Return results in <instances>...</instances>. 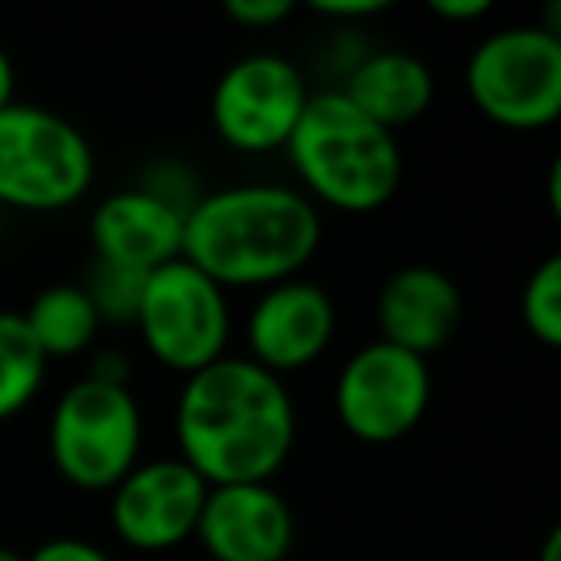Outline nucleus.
<instances>
[{"instance_id": "1", "label": "nucleus", "mask_w": 561, "mask_h": 561, "mask_svg": "<svg viewBox=\"0 0 561 561\" xmlns=\"http://www.w3.org/2000/svg\"><path fill=\"white\" fill-rule=\"evenodd\" d=\"M178 458L219 484H270L297 443V408L285 377L250 358H219L185 377L178 397Z\"/></svg>"}, {"instance_id": "2", "label": "nucleus", "mask_w": 561, "mask_h": 561, "mask_svg": "<svg viewBox=\"0 0 561 561\" xmlns=\"http://www.w3.org/2000/svg\"><path fill=\"white\" fill-rule=\"evenodd\" d=\"M323 224L300 188L250 181L208 193L188 208L181 257L219 289H270L316 257Z\"/></svg>"}, {"instance_id": "3", "label": "nucleus", "mask_w": 561, "mask_h": 561, "mask_svg": "<svg viewBox=\"0 0 561 561\" xmlns=\"http://www.w3.org/2000/svg\"><path fill=\"white\" fill-rule=\"evenodd\" d=\"M285 150L308 201L339 211H377L392 201L404 173L397 135L362 116L339 89L308 96Z\"/></svg>"}, {"instance_id": "4", "label": "nucleus", "mask_w": 561, "mask_h": 561, "mask_svg": "<svg viewBox=\"0 0 561 561\" xmlns=\"http://www.w3.org/2000/svg\"><path fill=\"white\" fill-rule=\"evenodd\" d=\"M96 154L78 124L50 108L12 101L0 108V204L58 211L89 193Z\"/></svg>"}, {"instance_id": "5", "label": "nucleus", "mask_w": 561, "mask_h": 561, "mask_svg": "<svg viewBox=\"0 0 561 561\" xmlns=\"http://www.w3.org/2000/svg\"><path fill=\"white\" fill-rule=\"evenodd\" d=\"M50 461L85 492H112L135 466L142 446V412L127 385L81 377L50 412Z\"/></svg>"}, {"instance_id": "6", "label": "nucleus", "mask_w": 561, "mask_h": 561, "mask_svg": "<svg viewBox=\"0 0 561 561\" xmlns=\"http://www.w3.org/2000/svg\"><path fill=\"white\" fill-rule=\"evenodd\" d=\"M466 85L492 124L542 131L561 116V35L538 24L489 35L469 55Z\"/></svg>"}, {"instance_id": "7", "label": "nucleus", "mask_w": 561, "mask_h": 561, "mask_svg": "<svg viewBox=\"0 0 561 561\" xmlns=\"http://www.w3.org/2000/svg\"><path fill=\"white\" fill-rule=\"evenodd\" d=\"M147 351L178 374H196L224 358L231 339L227 293L185 257L147 273V289L135 316Z\"/></svg>"}, {"instance_id": "8", "label": "nucleus", "mask_w": 561, "mask_h": 561, "mask_svg": "<svg viewBox=\"0 0 561 561\" xmlns=\"http://www.w3.org/2000/svg\"><path fill=\"white\" fill-rule=\"evenodd\" d=\"M308 81L289 58L257 50L219 73L211 89V127L234 150L270 154L289 142L308 104Z\"/></svg>"}, {"instance_id": "9", "label": "nucleus", "mask_w": 561, "mask_h": 561, "mask_svg": "<svg viewBox=\"0 0 561 561\" xmlns=\"http://www.w3.org/2000/svg\"><path fill=\"white\" fill-rule=\"evenodd\" d=\"M431 404V369L423 358L389 343H369L335 381L339 423L358 443L389 446L420 427Z\"/></svg>"}, {"instance_id": "10", "label": "nucleus", "mask_w": 561, "mask_h": 561, "mask_svg": "<svg viewBox=\"0 0 561 561\" xmlns=\"http://www.w3.org/2000/svg\"><path fill=\"white\" fill-rule=\"evenodd\" d=\"M208 484L181 458L139 461L112 489V527L131 550H170L196 535Z\"/></svg>"}, {"instance_id": "11", "label": "nucleus", "mask_w": 561, "mask_h": 561, "mask_svg": "<svg viewBox=\"0 0 561 561\" xmlns=\"http://www.w3.org/2000/svg\"><path fill=\"white\" fill-rule=\"evenodd\" d=\"M335 339V300L316 280H280L262 289L247 320L250 362L285 377L312 366Z\"/></svg>"}, {"instance_id": "12", "label": "nucleus", "mask_w": 561, "mask_h": 561, "mask_svg": "<svg viewBox=\"0 0 561 561\" xmlns=\"http://www.w3.org/2000/svg\"><path fill=\"white\" fill-rule=\"evenodd\" d=\"M196 538L211 561H285L297 519L273 484H219L204 496Z\"/></svg>"}, {"instance_id": "13", "label": "nucleus", "mask_w": 561, "mask_h": 561, "mask_svg": "<svg viewBox=\"0 0 561 561\" xmlns=\"http://www.w3.org/2000/svg\"><path fill=\"white\" fill-rule=\"evenodd\" d=\"M185 208L147 185L104 196L89 219V242H93L96 262L131 273H154L158 265L178 262L181 242H185Z\"/></svg>"}, {"instance_id": "14", "label": "nucleus", "mask_w": 561, "mask_h": 561, "mask_svg": "<svg viewBox=\"0 0 561 561\" xmlns=\"http://www.w3.org/2000/svg\"><path fill=\"white\" fill-rule=\"evenodd\" d=\"M461 316H466L461 289L438 265H400L377 293L381 343L400 346L423 362L450 346Z\"/></svg>"}, {"instance_id": "15", "label": "nucleus", "mask_w": 561, "mask_h": 561, "mask_svg": "<svg viewBox=\"0 0 561 561\" xmlns=\"http://www.w3.org/2000/svg\"><path fill=\"white\" fill-rule=\"evenodd\" d=\"M339 93L366 119L397 135L400 127L415 124L435 101V78L427 62L408 50H374L351 66Z\"/></svg>"}, {"instance_id": "16", "label": "nucleus", "mask_w": 561, "mask_h": 561, "mask_svg": "<svg viewBox=\"0 0 561 561\" xmlns=\"http://www.w3.org/2000/svg\"><path fill=\"white\" fill-rule=\"evenodd\" d=\"M20 316H24L39 351L47 354V362L85 354L96 343V331H101V316H96L93 300L85 297L81 285H50Z\"/></svg>"}, {"instance_id": "17", "label": "nucleus", "mask_w": 561, "mask_h": 561, "mask_svg": "<svg viewBox=\"0 0 561 561\" xmlns=\"http://www.w3.org/2000/svg\"><path fill=\"white\" fill-rule=\"evenodd\" d=\"M47 381V354L20 312H0V420H12L39 397Z\"/></svg>"}, {"instance_id": "18", "label": "nucleus", "mask_w": 561, "mask_h": 561, "mask_svg": "<svg viewBox=\"0 0 561 561\" xmlns=\"http://www.w3.org/2000/svg\"><path fill=\"white\" fill-rule=\"evenodd\" d=\"M519 312L542 346H561V257H546L523 285Z\"/></svg>"}, {"instance_id": "19", "label": "nucleus", "mask_w": 561, "mask_h": 561, "mask_svg": "<svg viewBox=\"0 0 561 561\" xmlns=\"http://www.w3.org/2000/svg\"><path fill=\"white\" fill-rule=\"evenodd\" d=\"M81 289L93 300L101 323H135L142 289H147V273H131V270H119V265L93 262L89 280Z\"/></svg>"}, {"instance_id": "20", "label": "nucleus", "mask_w": 561, "mask_h": 561, "mask_svg": "<svg viewBox=\"0 0 561 561\" xmlns=\"http://www.w3.org/2000/svg\"><path fill=\"white\" fill-rule=\"evenodd\" d=\"M224 12H227V20H234V24L262 32V27H273V24H280V20L293 16V0H227Z\"/></svg>"}, {"instance_id": "21", "label": "nucleus", "mask_w": 561, "mask_h": 561, "mask_svg": "<svg viewBox=\"0 0 561 561\" xmlns=\"http://www.w3.org/2000/svg\"><path fill=\"white\" fill-rule=\"evenodd\" d=\"M27 561H112L101 546L85 542V538H50V542L35 546Z\"/></svg>"}, {"instance_id": "22", "label": "nucleus", "mask_w": 561, "mask_h": 561, "mask_svg": "<svg viewBox=\"0 0 561 561\" xmlns=\"http://www.w3.org/2000/svg\"><path fill=\"white\" fill-rule=\"evenodd\" d=\"M431 16L450 20V24H473V20L489 16L492 0H431Z\"/></svg>"}, {"instance_id": "23", "label": "nucleus", "mask_w": 561, "mask_h": 561, "mask_svg": "<svg viewBox=\"0 0 561 561\" xmlns=\"http://www.w3.org/2000/svg\"><path fill=\"white\" fill-rule=\"evenodd\" d=\"M316 16H328V20H369L377 16V12H385L381 0H320V4H312Z\"/></svg>"}, {"instance_id": "24", "label": "nucleus", "mask_w": 561, "mask_h": 561, "mask_svg": "<svg viewBox=\"0 0 561 561\" xmlns=\"http://www.w3.org/2000/svg\"><path fill=\"white\" fill-rule=\"evenodd\" d=\"M16 101V66H12L9 50L0 47V108H9Z\"/></svg>"}, {"instance_id": "25", "label": "nucleus", "mask_w": 561, "mask_h": 561, "mask_svg": "<svg viewBox=\"0 0 561 561\" xmlns=\"http://www.w3.org/2000/svg\"><path fill=\"white\" fill-rule=\"evenodd\" d=\"M538 561H561V530L558 527L546 535L542 550H538Z\"/></svg>"}, {"instance_id": "26", "label": "nucleus", "mask_w": 561, "mask_h": 561, "mask_svg": "<svg viewBox=\"0 0 561 561\" xmlns=\"http://www.w3.org/2000/svg\"><path fill=\"white\" fill-rule=\"evenodd\" d=\"M0 561H27L24 553H16L12 546H0Z\"/></svg>"}]
</instances>
